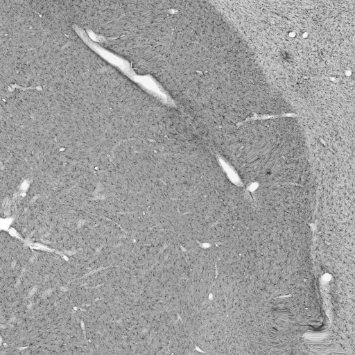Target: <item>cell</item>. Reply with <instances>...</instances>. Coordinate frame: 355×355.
Segmentation results:
<instances>
[{"label":"cell","instance_id":"6da1fadb","mask_svg":"<svg viewBox=\"0 0 355 355\" xmlns=\"http://www.w3.org/2000/svg\"><path fill=\"white\" fill-rule=\"evenodd\" d=\"M158 6L159 78L172 98L191 111L202 89H211L209 83H218L216 78L236 82L239 76L233 74L239 72L233 68L239 66H233V58L241 44L225 49V38L211 39L220 21H207L208 8L199 2L172 1Z\"/></svg>","mask_w":355,"mask_h":355}]
</instances>
